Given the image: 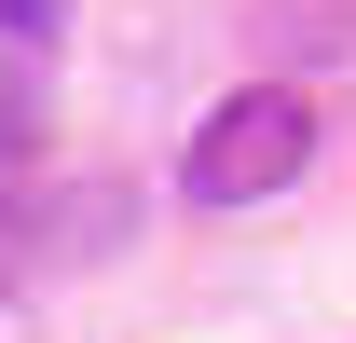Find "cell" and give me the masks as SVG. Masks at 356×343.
<instances>
[{
    "label": "cell",
    "instance_id": "cell-2",
    "mask_svg": "<svg viewBox=\"0 0 356 343\" xmlns=\"http://www.w3.org/2000/svg\"><path fill=\"white\" fill-rule=\"evenodd\" d=\"M0 42H14L28 69H42V42H55V0H0Z\"/></svg>",
    "mask_w": 356,
    "mask_h": 343
},
{
    "label": "cell",
    "instance_id": "cell-1",
    "mask_svg": "<svg viewBox=\"0 0 356 343\" xmlns=\"http://www.w3.org/2000/svg\"><path fill=\"white\" fill-rule=\"evenodd\" d=\"M302 151H315V110H302L288 83H247V96H220V110L192 124L178 192H192V206H261V192L302 178Z\"/></svg>",
    "mask_w": 356,
    "mask_h": 343
}]
</instances>
